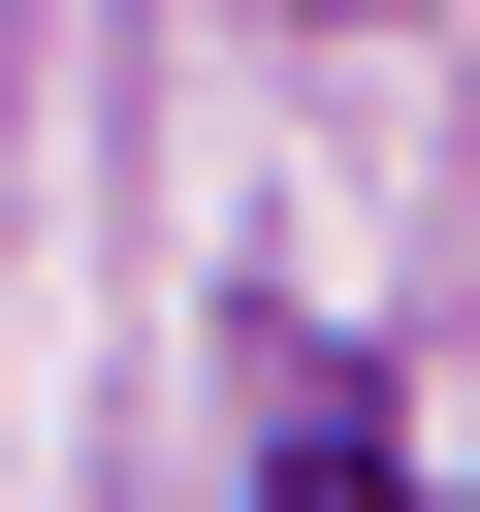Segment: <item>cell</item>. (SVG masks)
Instances as JSON below:
<instances>
[{
  "label": "cell",
  "instance_id": "1",
  "mask_svg": "<svg viewBox=\"0 0 480 512\" xmlns=\"http://www.w3.org/2000/svg\"><path fill=\"white\" fill-rule=\"evenodd\" d=\"M256 512H384V384H352V352L288 384V480H256Z\"/></svg>",
  "mask_w": 480,
  "mask_h": 512
}]
</instances>
